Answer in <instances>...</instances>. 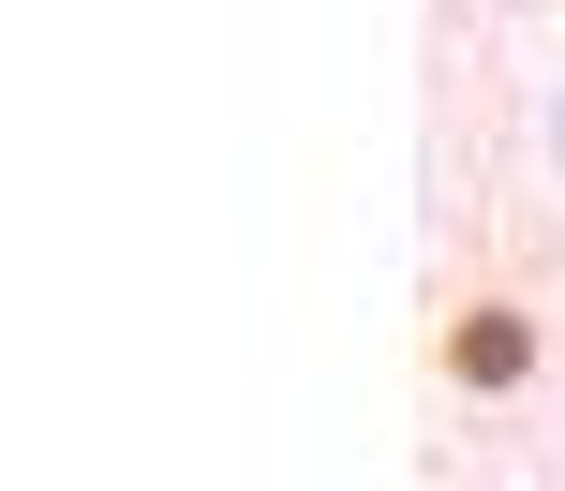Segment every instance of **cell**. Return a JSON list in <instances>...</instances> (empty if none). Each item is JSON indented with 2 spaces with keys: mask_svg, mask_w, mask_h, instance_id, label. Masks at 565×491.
Here are the masks:
<instances>
[{
  "mask_svg": "<svg viewBox=\"0 0 565 491\" xmlns=\"http://www.w3.org/2000/svg\"><path fill=\"white\" fill-rule=\"evenodd\" d=\"M431 373H447L461 403H507V387H536V313H521L507 284H461L447 313H431Z\"/></svg>",
  "mask_w": 565,
  "mask_h": 491,
  "instance_id": "1",
  "label": "cell"
}]
</instances>
